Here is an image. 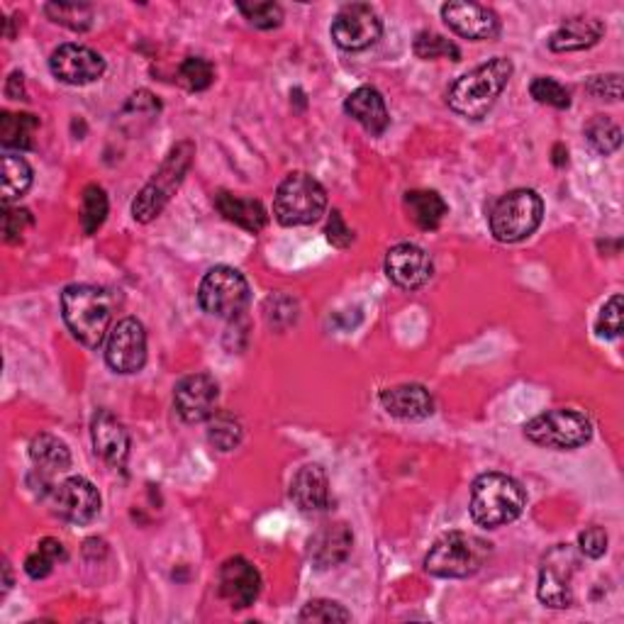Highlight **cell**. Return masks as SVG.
I'll return each instance as SVG.
<instances>
[{
    "label": "cell",
    "instance_id": "cell-1",
    "mask_svg": "<svg viewBox=\"0 0 624 624\" xmlns=\"http://www.w3.org/2000/svg\"><path fill=\"white\" fill-rule=\"evenodd\" d=\"M514 66L510 59L495 56L491 62L475 66L473 72L463 74L457 84L449 88L447 103L457 115L469 120H481L488 115L491 107L498 101L505 86L510 84Z\"/></svg>",
    "mask_w": 624,
    "mask_h": 624
},
{
    "label": "cell",
    "instance_id": "cell-2",
    "mask_svg": "<svg viewBox=\"0 0 624 624\" xmlns=\"http://www.w3.org/2000/svg\"><path fill=\"white\" fill-rule=\"evenodd\" d=\"M62 317L78 342L88 349L101 346L111 332V295L91 283H74L62 293Z\"/></svg>",
    "mask_w": 624,
    "mask_h": 624
},
{
    "label": "cell",
    "instance_id": "cell-3",
    "mask_svg": "<svg viewBox=\"0 0 624 624\" xmlns=\"http://www.w3.org/2000/svg\"><path fill=\"white\" fill-rule=\"evenodd\" d=\"M527 505L522 485L505 473H483L471 485V520L485 530H498L514 522Z\"/></svg>",
    "mask_w": 624,
    "mask_h": 624
},
{
    "label": "cell",
    "instance_id": "cell-4",
    "mask_svg": "<svg viewBox=\"0 0 624 624\" xmlns=\"http://www.w3.org/2000/svg\"><path fill=\"white\" fill-rule=\"evenodd\" d=\"M491 542L469 532H449L434 542L424 569L437 578H469L479 573L491 557Z\"/></svg>",
    "mask_w": 624,
    "mask_h": 624
},
{
    "label": "cell",
    "instance_id": "cell-5",
    "mask_svg": "<svg viewBox=\"0 0 624 624\" xmlns=\"http://www.w3.org/2000/svg\"><path fill=\"white\" fill-rule=\"evenodd\" d=\"M542 217V195L537 191H530V188H518V191L505 193L500 201L493 205L488 222L495 240L502 244H514L537 232Z\"/></svg>",
    "mask_w": 624,
    "mask_h": 624
},
{
    "label": "cell",
    "instance_id": "cell-6",
    "mask_svg": "<svg viewBox=\"0 0 624 624\" xmlns=\"http://www.w3.org/2000/svg\"><path fill=\"white\" fill-rule=\"evenodd\" d=\"M327 211V193L317 178L295 171L283 178L273 198L276 220L285 227H303L320 220Z\"/></svg>",
    "mask_w": 624,
    "mask_h": 624
},
{
    "label": "cell",
    "instance_id": "cell-7",
    "mask_svg": "<svg viewBox=\"0 0 624 624\" xmlns=\"http://www.w3.org/2000/svg\"><path fill=\"white\" fill-rule=\"evenodd\" d=\"M193 154H195V147L188 140L174 147L171 154L166 156V162L154 174L152 181L147 183L142 188V193L135 198L132 215L137 222H152L156 215H162L166 203L171 201L174 193L178 191V186L183 183V176L188 174V168H191Z\"/></svg>",
    "mask_w": 624,
    "mask_h": 624
},
{
    "label": "cell",
    "instance_id": "cell-8",
    "mask_svg": "<svg viewBox=\"0 0 624 624\" xmlns=\"http://www.w3.org/2000/svg\"><path fill=\"white\" fill-rule=\"evenodd\" d=\"M524 437L544 449L571 451L588 444L593 437V422L588 415L571 408L549 410L524 424Z\"/></svg>",
    "mask_w": 624,
    "mask_h": 624
},
{
    "label": "cell",
    "instance_id": "cell-9",
    "mask_svg": "<svg viewBox=\"0 0 624 624\" xmlns=\"http://www.w3.org/2000/svg\"><path fill=\"white\" fill-rule=\"evenodd\" d=\"M252 301L250 283L232 266H215L198 289L201 308L217 320H237Z\"/></svg>",
    "mask_w": 624,
    "mask_h": 624
},
{
    "label": "cell",
    "instance_id": "cell-10",
    "mask_svg": "<svg viewBox=\"0 0 624 624\" xmlns=\"http://www.w3.org/2000/svg\"><path fill=\"white\" fill-rule=\"evenodd\" d=\"M383 35V23L379 13L366 3L344 5L332 20V39L336 47L346 52H364L373 47Z\"/></svg>",
    "mask_w": 624,
    "mask_h": 624
},
{
    "label": "cell",
    "instance_id": "cell-11",
    "mask_svg": "<svg viewBox=\"0 0 624 624\" xmlns=\"http://www.w3.org/2000/svg\"><path fill=\"white\" fill-rule=\"evenodd\" d=\"M105 361L115 373H137L147 361V332L137 317H125L105 336Z\"/></svg>",
    "mask_w": 624,
    "mask_h": 624
},
{
    "label": "cell",
    "instance_id": "cell-12",
    "mask_svg": "<svg viewBox=\"0 0 624 624\" xmlns=\"http://www.w3.org/2000/svg\"><path fill=\"white\" fill-rule=\"evenodd\" d=\"M217 400H220V389L213 375L193 373L178 381L174 391V405L178 418L188 424L207 422L217 412Z\"/></svg>",
    "mask_w": 624,
    "mask_h": 624
},
{
    "label": "cell",
    "instance_id": "cell-13",
    "mask_svg": "<svg viewBox=\"0 0 624 624\" xmlns=\"http://www.w3.org/2000/svg\"><path fill=\"white\" fill-rule=\"evenodd\" d=\"M49 68L62 84L88 86L105 74V59L84 44H62L52 52Z\"/></svg>",
    "mask_w": 624,
    "mask_h": 624
},
{
    "label": "cell",
    "instance_id": "cell-14",
    "mask_svg": "<svg viewBox=\"0 0 624 624\" xmlns=\"http://www.w3.org/2000/svg\"><path fill=\"white\" fill-rule=\"evenodd\" d=\"M54 510L72 524H91L101 514V493L84 475H72L56 485Z\"/></svg>",
    "mask_w": 624,
    "mask_h": 624
},
{
    "label": "cell",
    "instance_id": "cell-15",
    "mask_svg": "<svg viewBox=\"0 0 624 624\" xmlns=\"http://www.w3.org/2000/svg\"><path fill=\"white\" fill-rule=\"evenodd\" d=\"M217 586H220V596L230 602V608L246 610L259 598L262 573L244 557H232L220 566Z\"/></svg>",
    "mask_w": 624,
    "mask_h": 624
},
{
    "label": "cell",
    "instance_id": "cell-16",
    "mask_svg": "<svg viewBox=\"0 0 624 624\" xmlns=\"http://www.w3.org/2000/svg\"><path fill=\"white\" fill-rule=\"evenodd\" d=\"M385 276L403 291H418L432 279L430 254L418 244H398L385 254Z\"/></svg>",
    "mask_w": 624,
    "mask_h": 624
},
{
    "label": "cell",
    "instance_id": "cell-17",
    "mask_svg": "<svg viewBox=\"0 0 624 624\" xmlns=\"http://www.w3.org/2000/svg\"><path fill=\"white\" fill-rule=\"evenodd\" d=\"M442 20L447 23L451 33L473 39V42L493 39L500 29V17L495 10L479 3H463V0H454V3L442 5Z\"/></svg>",
    "mask_w": 624,
    "mask_h": 624
},
{
    "label": "cell",
    "instance_id": "cell-18",
    "mask_svg": "<svg viewBox=\"0 0 624 624\" xmlns=\"http://www.w3.org/2000/svg\"><path fill=\"white\" fill-rule=\"evenodd\" d=\"M91 440L98 457L120 469L130 457V434L113 412L98 410L91 420Z\"/></svg>",
    "mask_w": 624,
    "mask_h": 624
},
{
    "label": "cell",
    "instance_id": "cell-19",
    "mask_svg": "<svg viewBox=\"0 0 624 624\" xmlns=\"http://www.w3.org/2000/svg\"><path fill=\"white\" fill-rule=\"evenodd\" d=\"M383 410L398 420H424L434 412V398L424 385L403 383L381 393Z\"/></svg>",
    "mask_w": 624,
    "mask_h": 624
},
{
    "label": "cell",
    "instance_id": "cell-20",
    "mask_svg": "<svg viewBox=\"0 0 624 624\" xmlns=\"http://www.w3.org/2000/svg\"><path fill=\"white\" fill-rule=\"evenodd\" d=\"M344 111L373 137H381L391 125L389 107H385L383 95L373 86H361L349 93V98L344 101Z\"/></svg>",
    "mask_w": 624,
    "mask_h": 624
},
{
    "label": "cell",
    "instance_id": "cell-21",
    "mask_svg": "<svg viewBox=\"0 0 624 624\" xmlns=\"http://www.w3.org/2000/svg\"><path fill=\"white\" fill-rule=\"evenodd\" d=\"M352 544V530L344 522L327 524L310 539V559L317 569H334L349 557Z\"/></svg>",
    "mask_w": 624,
    "mask_h": 624
},
{
    "label": "cell",
    "instance_id": "cell-22",
    "mask_svg": "<svg viewBox=\"0 0 624 624\" xmlns=\"http://www.w3.org/2000/svg\"><path fill=\"white\" fill-rule=\"evenodd\" d=\"M291 498L303 512H322L330 505V479L317 463H308L291 481Z\"/></svg>",
    "mask_w": 624,
    "mask_h": 624
},
{
    "label": "cell",
    "instance_id": "cell-23",
    "mask_svg": "<svg viewBox=\"0 0 624 624\" xmlns=\"http://www.w3.org/2000/svg\"><path fill=\"white\" fill-rule=\"evenodd\" d=\"M602 35H606V25L598 17H571L563 23L557 33L549 37L551 52H583V49L596 47Z\"/></svg>",
    "mask_w": 624,
    "mask_h": 624
},
{
    "label": "cell",
    "instance_id": "cell-24",
    "mask_svg": "<svg viewBox=\"0 0 624 624\" xmlns=\"http://www.w3.org/2000/svg\"><path fill=\"white\" fill-rule=\"evenodd\" d=\"M215 205L217 211L222 213L225 220L234 222L237 227H242L246 232H262L266 222H269V215H266V207L254 201V198H242V195H234V193H217L215 198Z\"/></svg>",
    "mask_w": 624,
    "mask_h": 624
},
{
    "label": "cell",
    "instance_id": "cell-25",
    "mask_svg": "<svg viewBox=\"0 0 624 624\" xmlns=\"http://www.w3.org/2000/svg\"><path fill=\"white\" fill-rule=\"evenodd\" d=\"M29 459L42 473H64L72 467V451L66 442L54 437V434H37L29 444Z\"/></svg>",
    "mask_w": 624,
    "mask_h": 624
},
{
    "label": "cell",
    "instance_id": "cell-26",
    "mask_svg": "<svg viewBox=\"0 0 624 624\" xmlns=\"http://www.w3.org/2000/svg\"><path fill=\"white\" fill-rule=\"evenodd\" d=\"M405 207L420 230H437L449 213V205L437 191H410L405 195Z\"/></svg>",
    "mask_w": 624,
    "mask_h": 624
},
{
    "label": "cell",
    "instance_id": "cell-27",
    "mask_svg": "<svg viewBox=\"0 0 624 624\" xmlns=\"http://www.w3.org/2000/svg\"><path fill=\"white\" fill-rule=\"evenodd\" d=\"M39 120L29 113H3L0 115V142L5 150H33Z\"/></svg>",
    "mask_w": 624,
    "mask_h": 624
},
{
    "label": "cell",
    "instance_id": "cell-28",
    "mask_svg": "<svg viewBox=\"0 0 624 624\" xmlns=\"http://www.w3.org/2000/svg\"><path fill=\"white\" fill-rule=\"evenodd\" d=\"M537 596L547 608H571L573 602V588L571 578L561 569L553 566V563H544V569L539 573V586Z\"/></svg>",
    "mask_w": 624,
    "mask_h": 624
},
{
    "label": "cell",
    "instance_id": "cell-29",
    "mask_svg": "<svg viewBox=\"0 0 624 624\" xmlns=\"http://www.w3.org/2000/svg\"><path fill=\"white\" fill-rule=\"evenodd\" d=\"M33 186V166L20 154L3 156V205H10L23 198Z\"/></svg>",
    "mask_w": 624,
    "mask_h": 624
},
{
    "label": "cell",
    "instance_id": "cell-30",
    "mask_svg": "<svg viewBox=\"0 0 624 624\" xmlns=\"http://www.w3.org/2000/svg\"><path fill=\"white\" fill-rule=\"evenodd\" d=\"M66 561V549H64V544L59 542V539H52V537H47L37 544V549L29 553L27 561H25V571H27V576L29 578H47L49 573L54 571V566H59V563Z\"/></svg>",
    "mask_w": 624,
    "mask_h": 624
},
{
    "label": "cell",
    "instance_id": "cell-31",
    "mask_svg": "<svg viewBox=\"0 0 624 624\" xmlns=\"http://www.w3.org/2000/svg\"><path fill=\"white\" fill-rule=\"evenodd\" d=\"M242 424L230 412H215L211 420H207V440L215 449L220 451H232L234 447H240L242 442Z\"/></svg>",
    "mask_w": 624,
    "mask_h": 624
},
{
    "label": "cell",
    "instance_id": "cell-32",
    "mask_svg": "<svg viewBox=\"0 0 624 624\" xmlns=\"http://www.w3.org/2000/svg\"><path fill=\"white\" fill-rule=\"evenodd\" d=\"M586 137L593 150L602 156L615 154L622 147V130L606 115H596L586 125Z\"/></svg>",
    "mask_w": 624,
    "mask_h": 624
},
{
    "label": "cell",
    "instance_id": "cell-33",
    "mask_svg": "<svg viewBox=\"0 0 624 624\" xmlns=\"http://www.w3.org/2000/svg\"><path fill=\"white\" fill-rule=\"evenodd\" d=\"M107 217V195L101 186H88L84 191L81 205V227L86 234H95L101 230Z\"/></svg>",
    "mask_w": 624,
    "mask_h": 624
},
{
    "label": "cell",
    "instance_id": "cell-34",
    "mask_svg": "<svg viewBox=\"0 0 624 624\" xmlns=\"http://www.w3.org/2000/svg\"><path fill=\"white\" fill-rule=\"evenodd\" d=\"M44 13L54 20V23L64 25L74 33H84L93 25V8L78 5V3H47Z\"/></svg>",
    "mask_w": 624,
    "mask_h": 624
},
{
    "label": "cell",
    "instance_id": "cell-35",
    "mask_svg": "<svg viewBox=\"0 0 624 624\" xmlns=\"http://www.w3.org/2000/svg\"><path fill=\"white\" fill-rule=\"evenodd\" d=\"M412 49L424 62H430V59H451V62H459L461 59V49L454 44L451 39L437 33H428V29L415 37Z\"/></svg>",
    "mask_w": 624,
    "mask_h": 624
},
{
    "label": "cell",
    "instance_id": "cell-36",
    "mask_svg": "<svg viewBox=\"0 0 624 624\" xmlns=\"http://www.w3.org/2000/svg\"><path fill=\"white\" fill-rule=\"evenodd\" d=\"M178 81H181L188 91H205L215 81V68L203 56H188L186 62L178 66Z\"/></svg>",
    "mask_w": 624,
    "mask_h": 624
},
{
    "label": "cell",
    "instance_id": "cell-37",
    "mask_svg": "<svg viewBox=\"0 0 624 624\" xmlns=\"http://www.w3.org/2000/svg\"><path fill=\"white\" fill-rule=\"evenodd\" d=\"M530 93L537 103L542 105H551V107H559V111H566L571 107V93L566 86H561L557 78H549V76H537L530 86Z\"/></svg>",
    "mask_w": 624,
    "mask_h": 624
},
{
    "label": "cell",
    "instance_id": "cell-38",
    "mask_svg": "<svg viewBox=\"0 0 624 624\" xmlns=\"http://www.w3.org/2000/svg\"><path fill=\"white\" fill-rule=\"evenodd\" d=\"M301 622H324V624H332V622H349L352 620V612L346 610L344 606L334 600H310L308 606L301 610L298 615Z\"/></svg>",
    "mask_w": 624,
    "mask_h": 624
},
{
    "label": "cell",
    "instance_id": "cell-39",
    "mask_svg": "<svg viewBox=\"0 0 624 624\" xmlns=\"http://www.w3.org/2000/svg\"><path fill=\"white\" fill-rule=\"evenodd\" d=\"M240 13L250 25L259 29H273L283 23V8L279 3H240Z\"/></svg>",
    "mask_w": 624,
    "mask_h": 624
},
{
    "label": "cell",
    "instance_id": "cell-40",
    "mask_svg": "<svg viewBox=\"0 0 624 624\" xmlns=\"http://www.w3.org/2000/svg\"><path fill=\"white\" fill-rule=\"evenodd\" d=\"M622 322H624V313H622V295H612V298L602 305V310L598 315L596 322V332L606 340H615V336L622 334Z\"/></svg>",
    "mask_w": 624,
    "mask_h": 624
},
{
    "label": "cell",
    "instance_id": "cell-41",
    "mask_svg": "<svg viewBox=\"0 0 624 624\" xmlns=\"http://www.w3.org/2000/svg\"><path fill=\"white\" fill-rule=\"evenodd\" d=\"M33 227V215L25 207H10L5 205V215H3V234L8 242H20L23 234Z\"/></svg>",
    "mask_w": 624,
    "mask_h": 624
},
{
    "label": "cell",
    "instance_id": "cell-42",
    "mask_svg": "<svg viewBox=\"0 0 624 624\" xmlns=\"http://www.w3.org/2000/svg\"><path fill=\"white\" fill-rule=\"evenodd\" d=\"M578 549L586 553L588 559H600L608 551V532L602 527H588L578 534Z\"/></svg>",
    "mask_w": 624,
    "mask_h": 624
},
{
    "label": "cell",
    "instance_id": "cell-43",
    "mask_svg": "<svg viewBox=\"0 0 624 624\" xmlns=\"http://www.w3.org/2000/svg\"><path fill=\"white\" fill-rule=\"evenodd\" d=\"M588 91L602 98V101H620L622 98V76L620 74H608V76H593L588 84Z\"/></svg>",
    "mask_w": 624,
    "mask_h": 624
},
{
    "label": "cell",
    "instance_id": "cell-44",
    "mask_svg": "<svg viewBox=\"0 0 624 624\" xmlns=\"http://www.w3.org/2000/svg\"><path fill=\"white\" fill-rule=\"evenodd\" d=\"M327 240L330 244L340 246V250H346L354 242V232L349 230V225L344 222V217L340 211H332L330 222H327Z\"/></svg>",
    "mask_w": 624,
    "mask_h": 624
},
{
    "label": "cell",
    "instance_id": "cell-45",
    "mask_svg": "<svg viewBox=\"0 0 624 624\" xmlns=\"http://www.w3.org/2000/svg\"><path fill=\"white\" fill-rule=\"evenodd\" d=\"M5 93H8V98H13V101H20V98H25V81H23V74H20V72L10 74L8 86H5Z\"/></svg>",
    "mask_w": 624,
    "mask_h": 624
},
{
    "label": "cell",
    "instance_id": "cell-46",
    "mask_svg": "<svg viewBox=\"0 0 624 624\" xmlns=\"http://www.w3.org/2000/svg\"><path fill=\"white\" fill-rule=\"evenodd\" d=\"M3 573H5V586H3V590L8 593V590H10V586H13V578H10V566H8V561L3 563Z\"/></svg>",
    "mask_w": 624,
    "mask_h": 624
}]
</instances>
